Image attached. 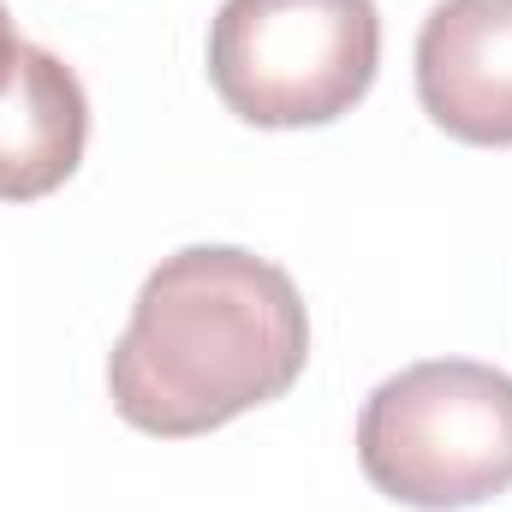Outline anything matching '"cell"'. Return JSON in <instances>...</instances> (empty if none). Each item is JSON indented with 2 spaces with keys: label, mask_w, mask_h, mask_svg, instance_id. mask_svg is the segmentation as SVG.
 I'll return each instance as SVG.
<instances>
[{
  "label": "cell",
  "mask_w": 512,
  "mask_h": 512,
  "mask_svg": "<svg viewBox=\"0 0 512 512\" xmlns=\"http://www.w3.org/2000/svg\"><path fill=\"white\" fill-rule=\"evenodd\" d=\"M310 316L280 262L239 245H185L143 280L108 358V393L131 429L209 435L304 376Z\"/></svg>",
  "instance_id": "6da1fadb"
},
{
  "label": "cell",
  "mask_w": 512,
  "mask_h": 512,
  "mask_svg": "<svg viewBox=\"0 0 512 512\" xmlns=\"http://www.w3.org/2000/svg\"><path fill=\"white\" fill-rule=\"evenodd\" d=\"M18 36H12V18H6V6H0V90H6V78H12V66H18Z\"/></svg>",
  "instance_id": "8992f818"
},
{
  "label": "cell",
  "mask_w": 512,
  "mask_h": 512,
  "mask_svg": "<svg viewBox=\"0 0 512 512\" xmlns=\"http://www.w3.org/2000/svg\"><path fill=\"white\" fill-rule=\"evenodd\" d=\"M358 465L387 501L459 512L512 489V376L429 358L387 376L358 417Z\"/></svg>",
  "instance_id": "7a4b0ae2"
},
{
  "label": "cell",
  "mask_w": 512,
  "mask_h": 512,
  "mask_svg": "<svg viewBox=\"0 0 512 512\" xmlns=\"http://www.w3.org/2000/svg\"><path fill=\"white\" fill-rule=\"evenodd\" d=\"M376 66V0H221L209 24V84L245 126H328L370 96Z\"/></svg>",
  "instance_id": "3957f363"
},
{
  "label": "cell",
  "mask_w": 512,
  "mask_h": 512,
  "mask_svg": "<svg viewBox=\"0 0 512 512\" xmlns=\"http://www.w3.org/2000/svg\"><path fill=\"white\" fill-rule=\"evenodd\" d=\"M90 143V96L78 72L24 42L0 90V203H36L60 191Z\"/></svg>",
  "instance_id": "5b68a950"
},
{
  "label": "cell",
  "mask_w": 512,
  "mask_h": 512,
  "mask_svg": "<svg viewBox=\"0 0 512 512\" xmlns=\"http://www.w3.org/2000/svg\"><path fill=\"white\" fill-rule=\"evenodd\" d=\"M417 102L477 149L512 143V0H441L417 30Z\"/></svg>",
  "instance_id": "277c9868"
}]
</instances>
